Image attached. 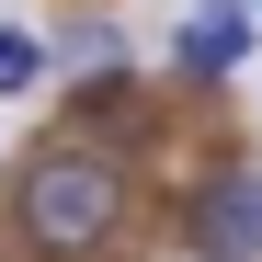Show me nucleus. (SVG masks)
<instances>
[{
	"label": "nucleus",
	"instance_id": "nucleus-6",
	"mask_svg": "<svg viewBox=\"0 0 262 262\" xmlns=\"http://www.w3.org/2000/svg\"><path fill=\"white\" fill-rule=\"evenodd\" d=\"M251 23H262V12H251Z\"/></svg>",
	"mask_w": 262,
	"mask_h": 262
},
{
	"label": "nucleus",
	"instance_id": "nucleus-1",
	"mask_svg": "<svg viewBox=\"0 0 262 262\" xmlns=\"http://www.w3.org/2000/svg\"><path fill=\"white\" fill-rule=\"evenodd\" d=\"M12 228H23L34 262H92V251H114V228H125V171H114V148H92V137L34 148L23 183H12Z\"/></svg>",
	"mask_w": 262,
	"mask_h": 262
},
{
	"label": "nucleus",
	"instance_id": "nucleus-5",
	"mask_svg": "<svg viewBox=\"0 0 262 262\" xmlns=\"http://www.w3.org/2000/svg\"><path fill=\"white\" fill-rule=\"evenodd\" d=\"M23 92H46V46L23 23H0V103H23Z\"/></svg>",
	"mask_w": 262,
	"mask_h": 262
},
{
	"label": "nucleus",
	"instance_id": "nucleus-4",
	"mask_svg": "<svg viewBox=\"0 0 262 262\" xmlns=\"http://www.w3.org/2000/svg\"><path fill=\"white\" fill-rule=\"evenodd\" d=\"M57 57H69L80 80H114V69H125V46H114V23H69L57 46H46V69H57Z\"/></svg>",
	"mask_w": 262,
	"mask_h": 262
},
{
	"label": "nucleus",
	"instance_id": "nucleus-2",
	"mask_svg": "<svg viewBox=\"0 0 262 262\" xmlns=\"http://www.w3.org/2000/svg\"><path fill=\"white\" fill-rule=\"evenodd\" d=\"M183 251L194 262H262V171H216L183 205Z\"/></svg>",
	"mask_w": 262,
	"mask_h": 262
},
{
	"label": "nucleus",
	"instance_id": "nucleus-3",
	"mask_svg": "<svg viewBox=\"0 0 262 262\" xmlns=\"http://www.w3.org/2000/svg\"><path fill=\"white\" fill-rule=\"evenodd\" d=\"M251 46H262V34H251V0H205V12L183 23V69L194 80H228Z\"/></svg>",
	"mask_w": 262,
	"mask_h": 262
}]
</instances>
